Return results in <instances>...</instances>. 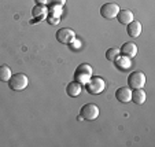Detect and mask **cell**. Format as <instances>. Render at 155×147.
I'll list each match as a JSON object with an SVG mask.
<instances>
[{"label": "cell", "mask_w": 155, "mask_h": 147, "mask_svg": "<svg viewBox=\"0 0 155 147\" xmlns=\"http://www.w3.org/2000/svg\"><path fill=\"white\" fill-rule=\"evenodd\" d=\"M10 82V88L14 89V91H24L25 88L29 84V80L28 76L24 73H15L11 76V79L8 80Z\"/></svg>", "instance_id": "1"}, {"label": "cell", "mask_w": 155, "mask_h": 147, "mask_svg": "<svg viewBox=\"0 0 155 147\" xmlns=\"http://www.w3.org/2000/svg\"><path fill=\"white\" fill-rule=\"evenodd\" d=\"M104 88H106V82L100 76L91 77L89 81L87 82V91L89 92V94H92V95L100 94V92L104 91Z\"/></svg>", "instance_id": "2"}, {"label": "cell", "mask_w": 155, "mask_h": 147, "mask_svg": "<svg viewBox=\"0 0 155 147\" xmlns=\"http://www.w3.org/2000/svg\"><path fill=\"white\" fill-rule=\"evenodd\" d=\"M74 77H76V81H78L80 84H87L92 77V68L88 63H82L76 69Z\"/></svg>", "instance_id": "3"}, {"label": "cell", "mask_w": 155, "mask_h": 147, "mask_svg": "<svg viewBox=\"0 0 155 147\" xmlns=\"http://www.w3.org/2000/svg\"><path fill=\"white\" fill-rule=\"evenodd\" d=\"M97 115H99V107L94 103L84 105L81 107V112H80V118L85 121H94L97 118Z\"/></svg>", "instance_id": "4"}, {"label": "cell", "mask_w": 155, "mask_h": 147, "mask_svg": "<svg viewBox=\"0 0 155 147\" xmlns=\"http://www.w3.org/2000/svg\"><path fill=\"white\" fill-rule=\"evenodd\" d=\"M144 84H146V74L143 72H133V73L129 74L128 77L129 88L139 89V88H143Z\"/></svg>", "instance_id": "5"}, {"label": "cell", "mask_w": 155, "mask_h": 147, "mask_svg": "<svg viewBox=\"0 0 155 147\" xmlns=\"http://www.w3.org/2000/svg\"><path fill=\"white\" fill-rule=\"evenodd\" d=\"M118 11H120V6L117 3H106L100 7V15L104 19H113V18H115Z\"/></svg>", "instance_id": "6"}, {"label": "cell", "mask_w": 155, "mask_h": 147, "mask_svg": "<svg viewBox=\"0 0 155 147\" xmlns=\"http://www.w3.org/2000/svg\"><path fill=\"white\" fill-rule=\"evenodd\" d=\"M56 40L61 43V44H70L71 41L74 40V32L69 28H62L56 32Z\"/></svg>", "instance_id": "7"}, {"label": "cell", "mask_w": 155, "mask_h": 147, "mask_svg": "<svg viewBox=\"0 0 155 147\" xmlns=\"http://www.w3.org/2000/svg\"><path fill=\"white\" fill-rule=\"evenodd\" d=\"M120 52L125 56H129V58H135L137 55V47H136L135 43H125L121 47Z\"/></svg>", "instance_id": "8"}, {"label": "cell", "mask_w": 155, "mask_h": 147, "mask_svg": "<svg viewBox=\"0 0 155 147\" xmlns=\"http://www.w3.org/2000/svg\"><path fill=\"white\" fill-rule=\"evenodd\" d=\"M115 98H117L120 102H122V103L130 102V99H132V89L130 88H125V87L118 88L117 91H115Z\"/></svg>", "instance_id": "9"}, {"label": "cell", "mask_w": 155, "mask_h": 147, "mask_svg": "<svg viewBox=\"0 0 155 147\" xmlns=\"http://www.w3.org/2000/svg\"><path fill=\"white\" fill-rule=\"evenodd\" d=\"M126 32L130 37H139L141 33V24L139 21H132L128 24V28H126Z\"/></svg>", "instance_id": "10"}, {"label": "cell", "mask_w": 155, "mask_h": 147, "mask_svg": "<svg viewBox=\"0 0 155 147\" xmlns=\"http://www.w3.org/2000/svg\"><path fill=\"white\" fill-rule=\"evenodd\" d=\"M114 62H115V66H117L120 70H128V69H130V66H132L130 58H129V56H125V55H118Z\"/></svg>", "instance_id": "11"}, {"label": "cell", "mask_w": 155, "mask_h": 147, "mask_svg": "<svg viewBox=\"0 0 155 147\" xmlns=\"http://www.w3.org/2000/svg\"><path fill=\"white\" fill-rule=\"evenodd\" d=\"M117 18H118V22L122 25H128L129 22L133 21V12L129 11V10H120L117 14Z\"/></svg>", "instance_id": "12"}, {"label": "cell", "mask_w": 155, "mask_h": 147, "mask_svg": "<svg viewBox=\"0 0 155 147\" xmlns=\"http://www.w3.org/2000/svg\"><path fill=\"white\" fill-rule=\"evenodd\" d=\"M81 89H82V87H81V84H80L78 81H71V82H69L68 84L66 92H68L69 96L76 98V96H78V95L81 94Z\"/></svg>", "instance_id": "13"}, {"label": "cell", "mask_w": 155, "mask_h": 147, "mask_svg": "<svg viewBox=\"0 0 155 147\" xmlns=\"http://www.w3.org/2000/svg\"><path fill=\"white\" fill-rule=\"evenodd\" d=\"M135 103H137V105H143L144 102H146V92L143 91L141 88L139 89H135V91L132 92V99Z\"/></svg>", "instance_id": "14"}, {"label": "cell", "mask_w": 155, "mask_h": 147, "mask_svg": "<svg viewBox=\"0 0 155 147\" xmlns=\"http://www.w3.org/2000/svg\"><path fill=\"white\" fill-rule=\"evenodd\" d=\"M11 76H12V73L8 66L7 65L0 66V81H8V80L11 79Z\"/></svg>", "instance_id": "15"}, {"label": "cell", "mask_w": 155, "mask_h": 147, "mask_svg": "<svg viewBox=\"0 0 155 147\" xmlns=\"http://www.w3.org/2000/svg\"><path fill=\"white\" fill-rule=\"evenodd\" d=\"M45 11H47V8L44 7V4H38L33 8V17L37 18V19H43V18H45V14H47Z\"/></svg>", "instance_id": "16"}, {"label": "cell", "mask_w": 155, "mask_h": 147, "mask_svg": "<svg viewBox=\"0 0 155 147\" xmlns=\"http://www.w3.org/2000/svg\"><path fill=\"white\" fill-rule=\"evenodd\" d=\"M118 55H120V50L118 48H108L107 52H106V58L111 62H114Z\"/></svg>", "instance_id": "17"}, {"label": "cell", "mask_w": 155, "mask_h": 147, "mask_svg": "<svg viewBox=\"0 0 155 147\" xmlns=\"http://www.w3.org/2000/svg\"><path fill=\"white\" fill-rule=\"evenodd\" d=\"M50 2H51V4H52V6L61 7V6H63V4H64V2H66V0H50Z\"/></svg>", "instance_id": "18"}, {"label": "cell", "mask_w": 155, "mask_h": 147, "mask_svg": "<svg viewBox=\"0 0 155 147\" xmlns=\"http://www.w3.org/2000/svg\"><path fill=\"white\" fill-rule=\"evenodd\" d=\"M47 2H48V0H37V3H38V4H45Z\"/></svg>", "instance_id": "19"}]
</instances>
